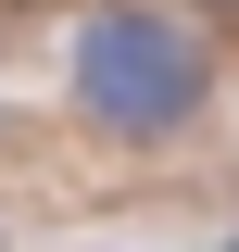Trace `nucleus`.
<instances>
[{
    "mask_svg": "<svg viewBox=\"0 0 239 252\" xmlns=\"http://www.w3.org/2000/svg\"><path fill=\"white\" fill-rule=\"evenodd\" d=\"M202 89H214V63H202V38L177 26V13H89L76 26V101H89L114 139H164V126H189L202 114Z\"/></svg>",
    "mask_w": 239,
    "mask_h": 252,
    "instance_id": "nucleus-1",
    "label": "nucleus"
}]
</instances>
